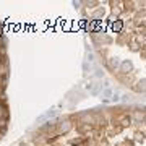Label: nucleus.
<instances>
[{
    "label": "nucleus",
    "instance_id": "obj_1",
    "mask_svg": "<svg viewBox=\"0 0 146 146\" xmlns=\"http://www.w3.org/2000/svg\"><path fill=\"white\" fill-rule=\"evenodd\" d=\"M70 128H72V125H70L68 122H63L62 125L58 127V133H62V131H63V133H65V131H68V130H70Z\"/></svg>",
    "mask_w": 146,
    "mask_h": 146
},
{
    "label": "nucleus",
    "instance_id": "obj_2",
    "mask_svg": "<svg viewBox=\"0 0 146 146\" xmlns=\"http://www.w3.org/2000/svg\"><path fill=\"white\" fill-rule=\"evenodd\" d=\"M122 26H123V25H122V21H117V23H114V31H120V29H122Z\"/></svg>",
    "mask_w": 146,
    "mask_h": 146
},
{
    "label": "nucleus",
    "instance_id": "obj_3",
    "mask_svg": "<svg viewBox=\"0 0 146 146\" xmlns=\"http://www.w3.org/2000/svg\"><path fill=\"white\" fill-rule=\"evenodd\" d=\"M5 106H2V104H0V117H5V115H7V112H5Z\"/></svg>",
    "mask_w": 146,
    "mask_h": 146
},
{
    "label": "nucleus",
    "instance_id": "obj_4",
    "mask_svg": "<svg viewBox=\"0 0 146 146\" xmlns=\"http://www.w3.org/2000/svg\"><path fill=\"white\" fill-rule=\"evenodd\" d=\"M130 68H131V63H130V62H125V63H123V70H130Z\"/></svg>",
    "mask_w": 146,
    "mask_h": 146
}]
</instances>
